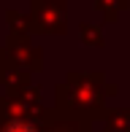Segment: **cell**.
<instances>
[{
	"mask_svg": "<svg viewBox=\"0 0 130 132\" xmlns=\"http://www.w3.org/2000/svg\"><path fill=\"white\" fill-rule=\"evenodd\" d=\"M3 132H38V129H35L30 121H11V124L3 127Z\"/></svg>",
	"mask_w": 130,
	"mask_h": 132,
	"instance_id": "cell-1",
	"label": "cell"
}]
</instances>
